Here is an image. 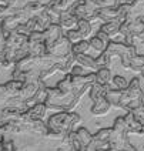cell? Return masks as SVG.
I'll use <instances>...</instances> for the list:
<instances>
[{"label":"cell","mask_w":144,"mask_h":151,"mask_svg":"<svg viewBox=\"0 0 144 151\" xmlns=\"http://www.w3.org/2000/svg\"><path fill=\"white\" fill-rule=\"evenodd\" d=\"M106 99L110 101L111 107L121 109L126 111H133L134 109L144 104V91L141 88L140 80L134 77L126 90H119L110 87L106 93Z\"/></svg>","instance_id":"cell-1"},{"label":"cell","mask_w":144,"mask_h":151,"mask_svg":"<svg viewBox=\"0 0 144 151\" xmlns=\"http://www.w3.org/2000/svg\"><path fill=\"white\" fill-rule=\"evenodd\" d=\"M81 124V116L76 111H59L54 113L47 120L49 133L46 138L49 140H63L66 135L76 131Z\"/></svg>","instance_id":"cell-2"},{"label":"cell","mask_w":144,"mask_h":151,"mask_svg":"<svg viewBox=\"0 0 144 151\" xmlns=\"http://www.w3.org/2000/svg\"><path fill=\"white\" fill-rule=\"evenodd\" d=\"M137 54V49L136 46H130V44H126L123 42H116V40H110L107 49L104 50L103 54H100L97 60L100 61V64L106 66V67H111L113 61L116 59L120 60L121 63V67L126 68V70H130V63L133 57Z\"/></svg>","instance_id":"cell-3"},{"label":"cell","mask_w":144,"mask_h":151,"mask_svg":"<svg viewBox=\"0 0 144 151\" xmlns=\"http://www.w3.org/2000/svg\"><path fill=\"white\" fill-rule=\"evenodd\" d=\"M120 40L130 46H136V43L144 44V22L143 20H127L121 24Z\"/></svg>","instance_id":"cell-4"},{"label":"cell","mask_w":144,"mask_h":151,"mask_svg":"<svg viewBox=\"0 0 144 151\" xmlns=\"http://www.w3.org/2000/svg\"><path fill=\"white\" fill-rule=\"evenodd\" d=\"M113 135H111V147L116 151H124L130 145V135L127 133V127H126V120L123 117H117L114 120L113 124Z\"/></svg>","instance_id":"cell-5"},{"label":"cell","mask_w":144,"mask_h":151,"mask_svg":"<svg viewBox=\"0 0 144 151\" xmlns=\"http://www.w3.org/2000/svg\"><path fill=\"white\" fill-rule=\"evenodd\" d=\"M99 9L94 4L91 0H81V1H77L74 3V6L70 9L78 19H83L90 22L91 24L96 22H100L99 20Z\"/></svg>","instance_id":"cell-6"},{"label":"cell","mask_w":144,"mask_h":151,"mask_svg":"<svg viewBox=\"0 0 144 151\" xmlns=\"http://www.w3.org/2000/svg\"><path fill=\"white\" fill-rule=\"evenodd\" d=\"M43 33H44V43H46V46H47V50H50L54 44H57V43L66 36L64 29H63L59 23H53V24H51L49 29H46Z\"/></svg>","instance_id":"cell-7"},{"label":"cell","mask_w":144,"mask_h":151,"mask_svg":"<svg viewBox=\"0 0 144 151\" xmlns=\"http://www.w3.org/2000/svg\"><path fill=\"white\" fill-rule=\"evenodd\" d=\"M47 111L49 109L46 103H37L32 107H29L26 113H23V120H44Z\"/></svg>","instance_id":"cell-8"},{"label":"cell","mask_w":144,"mask_h":151,"mask_svg":"<svg viewBox=\"0 0 144 151\" xmlns=\"http://www.w3.org/2000/svg\"><path fill=\"white\" fill-rule=\"evenodd\" d=\"M124 120H126V127H127L128 135H143V124L140 123V120L131 111H127V114L124 116Z\"/></svg>","instance_id":"cell-9"},{"label":"cell","mask_w":144,"mask_h":151,"mask_svg":"<svg viewBox=\"0 0 144 151\" xmlns=\"http://www.w3.org/2000/svg\"><path fill=\"white\" fill-rule=\"evenodd\" d=\"M44 80H36V81H26L23 84V88H22V91L19 93V99H22V100L24 101H30L34 97V94L37 93L39 90V87H40V84L43 83Z\"/></svg>","instance_id":"cell-10"},{"label":"cell","mask_w":144,"mask_h":151,"mask_svg":"<svg viewBox=\"0 0 144 151\" xmlns=\"http://www.w3.org/2000/svg\"><path fill=\"white\" fill-rule=\"evenodd\" d=\"M110 111H111V104L106 97L94 101L93 104H91V107H90V113L93 114L94 117H104V116H107Z\"/></svg>","instance_id":"cell-11"},{"label":"cell","mask_w":144,"mask_h":151,"mask_svg":"<svg viewBox=\"0 0 144 151\" xmlns=\"http://www.w3.org/2000/svg\"><path fill=\"white\" fill-rule=\"evenodd\" d=\"M74 59H76L77 64L83 66L84 68H89L91 71H97L99 68L102 67V64L97 60V57H93L90 54H74Z\"/></svg>","instance_id":"cell-12"},{"label":"cell","mask_w":144,"mask_h":151,"mask_svg":"<svg viewBox=\"0 0 144 151\" xmlns=\"http://www.w3.org/2000/svg\"><path fill=\"white\" fill-rule=\"evenodd\" d=\"M71 47H73V44H71L70 40L64 36L57 44H54V46L51 47L50 50H49V53L53 54V56H57V57H64V56H67V54L71 53Z\"/></svg>","instance_id":"cell-13"},{"label":"cell","mask_w":144,"mask_h":151,"mask_svg":"<svg viewBox=\"0 0 144 151\" xmlns=\"http://www.w3.org/2000/svg\"><path fill=\"white\" fill-rule=\"evenodd\" d=\"M127 20H143L144 22V0H134L130 4Z\"/></svg>","instance_id":"cell-14"},{"label":"cell","mask_w":144,"mask_h":151,"mask_svg":"<svg viewBox=\"0 0 144 151\" xmlns=\"http://www.w3.org/2000/svg\"><path fill=\"white\" fill-rule=\"evenodd\" d=\"M77 23H78V17L71 12H64L61 13V16L59 19V24L64 29V30H71V29H77Z\"/></svg>","instance_id":"cell-15"},{"label":"cell","mask_w":144,"mask_h":151,"mask_svg":"<svg viewBox=\"0 0 144 151\" xmlns=\"http://www.w3.org/2000/svg\"><path fill=\"white\" fill-rule=\"evenodd\" d=\"M74 3H76L74 0H50L46 6L50 7L51 10H54L56 13L61 14L64 12H68L70 9L74 6Z\"/></svg>","instance_id":"cell-16"},{"label":"cell","mask_w":144,"mask_h":151,"mask_svg":"<svg viewBox=\"0 0 144 151\" xmlns=\"http://www.w3.org/2000/svg\"><path fill=\"white\" fill-rule=\"evenodd\" d=\"M111 87V84H100V83H96L90 87V91H89V97H90V100L93 101H97L99 99H103V97H106V93L107 90Z\"/></svg>","instance_id":"cell-17"},{"label":"cell","mask_w":144,"mask_h":151,"mask_svg":"<svg viewBox=\"0 0 144 151\" xmlns=\"http://www.w3.org/2000/svg\"><path fill=\"white\" fill-rule=\"evenodd\" d=\"M120 29H121V23L116 22V20L107 22V23H102V26H100V30L104 32V33L110 37L111 40H114L116 37H119Z\"/></svg>","instance_id":"cell-18"},{"label":"cell","mask_w":144,"mask_h":151,"mask_svg":"<svg viewBox=\"0 0 144 151\" xmlns=\"http://www.w3.org/2000/svg\"><path fill=\"white\" fill-rule=\"evenodd\" d=\"M53 24V20L51 17L49 16V13L44 10L43 13H40L39 16H36V30L37 32H44L46 29H49L50 26ZM34 30V32H36Z\"/></svg>","instance_id":"cell-19"},{"label":"cell","mask_w":144,"mask_h":151,"mask_svg":"<svg viewBox=\"0 0 144 151\" xmlns=\"http://www.w3.org/2000/svg\"><path fill=\"white\" fill-rule=\"evenodd\" d=\"M89 43H90V47H91V50H94L99 56L104 53V50L107 49V46H109V43L110 42H106V40H103L100 39L99 36H91L90 39H89Z\"/></svg>","instance_id":"cell-20"},{"label":"cell","mask_w":144,"mask_h":151,"mask_svg":"<svg viewBox=\"0 0 144 151\" xmlns=\"http://www.w3.org/2000/svg\"><path fill=\"white\" fill-rule=\"evenodd\" d=\"M23 10L27 13L29 17H36L46 10V4L42 3V1H30Z\"/></svg>","instance_id":"cell-21"},{"label":"cell","mask_w":144,"mask_h":151,"mask_svg":"<svg viewBox=\"0 0 144 151\" xmlns=\"http://www.w3.org/2000/svg\"><path fill=\"white\" fill-rule=\"evenodd\" d=\"M6 107H10V109L16 110L19 113H26L27 110H29V104H27V101L22 100V99H19V97H10L6 103Z\"/></svg>","instance_id":"cell-22"},{"label":"cell","mask_w":144,"mask_h":151,"mask_svg":"<svg viewBox=\"0 0 144 151\" xmlns=\"http://www.w3.org/2000/svg\"><path fill=\"white\" fill-rule=\"evenodd\" d=\"M77 30L80 32L83 40H89L93 34V24L87 20H83V19H78V23H77Z\"/></svg>","instance_id":"cell-23"},{"label":"cell","mask_w":144,"mask_h":151,"mask_svg":"<svg viewBox=\"0 0 144 151\" xmlns=\"http://www.w3.org/2000/svg\"><path fill=\"white\" fill-rule=\"evenodd\" d=\"M76 134H77V137H78V140H80V143L83 144V147H84V148H89L91 141H93V134H91L87 128H84V127H78L76 130Z\"/></svg>","instance_id":"cell-24"},{"label":"cell","mask_w":144,"mask_h":151,"mask_svg":"<svg viewBox=\"0 0 144 151\" xmlns=\"http://www.w3.org/2000/svg\"><path fill=\"white\" fill-rule=\"evenodd\" d=\"M96 76H97V83L100 84H111V80H113V74H111V70L106 66L100 67L97 71H96Z\"/></svg>","instance_id":"cell-25"},{"label":"cell","mask_w":144,"mask_h":151,"mask_svg":"<svg viewBox=\"0 0 144 151\" xmlns=\"http://www.w3.org/2000/svg\"><path fill=\"white\" fill-rule=\"evenodd\" d=\"M23 84L24 83H23V81H20V80H14V78H12V80H9L4 86H6V90H7L9 96H10V97H16V96H19V93L22 91Z\"/></svg>","instance_id":"cell-26"},{"label":"cell","mask_w":144,"mask_h":151,"mask_svg":"<svg viewBox=\"0 0 144 151\" xmlns=\"http://www.w3.org/2000/svg\"><path fill=\"white\" fill-rule=\"evenodd\" d=\"M144 67V56L143 54H138L137 53L136 56L133 57L131 60V63H130V71H133V73H141V70Z\"/></svg>","instance_id":"cell-27"},{"label":"cell","mask_w":144,"mask_h":151,"mask_svg":"<svg viewBox=\"0 0 144 151\" xmlns=\"http://www.w3.org/2000/svg\"><path fill=\"white\" fill-rule=\"evenodd\" d=\"M90 50H91V47H90L89 40H80L78 43L73 44V47H71V51L74 54H89Z\"/></svg>","instance_id":"cell-28"},{"label":"cell","mask_w":144,"mask_h":151,"mask_svg":"<svg viewBox=\"0 0 144 151\" xmlns=\"http://www.w3.org/2000/svg\"><path fill=\"white\" fill-rule=\"evenodd\" d=\"M128 83L127 78L126 77H123V76H113V80H111V86L114 87V88H119V90H126L128 87Z\"/></svg>","instance_id":"cell-29"},{"label":"cell","mask_w":144,"mask_h":151,"mask_svg":"<svg viewBox=\"0 0 144 151\" xmlns=\"http://www.w3.org/2000/svg\"><path fill=\"white\" fill-rule=\"evenodd\" d=\"M111 135H113V128H100L93 137L99 141H110Z\"/></svg>","instance_id":"cell-30"},{"label":"cell","mask_w":144,"mask_h":151,"mask_svg":"<svg viewBox=\"0 0 144 151\" xmlns=\"http://www.w3.org/2000/svg\"><path fill=\"white\" fill-rule=\"evenodd\" d=\"M66 37H67L68 40H70V43H71V44H76V43H78L80 40H83L81 34H80V32H78L77 29L66 30Z\"/></svg>","instance_id":"cell-31"},{"label":"cell","mask_w":144,"mask_h":151,"mask_svg":"<svg viewBox=\"0 0 144 151\" xmlns=\"http://www.w3.org/2000/svg\"><path fill=\"white\" fill-rule=\"evenodd\" d=\"M97 7H117L120 6L117 0H91Z\"/></svg>","instance_id":"cell-32"},{"label":"cell","mask_w":144,"mask_h":151,"mask_svg":"<svg viewBox=\"0 0 144 151\" xmlns=\"http://www.w3.org/2000/svg\"><path fill=\"white\" fill-rule=\"evenodd\" d=\"M10 99L7 90H6V86L4 84H0V107H4L7 100Z\"/></svg>","instance_id":"cell-33"},{"label":"cell","mask_w":144,"mask_h":151,"mask_svg":"<svg viewBox=\"0 0 144 151\" xmlns=\"http://www.w3.org/2000/svg\"><path fill=\"white\" fill-rule=\"evenodd\" d=\"M16 150H17V145L12 138H6L1 143V151H16Z\"/></svg>","instance_id":"cell-34"},{"label":"cell","mask_w":144,"mask_h":151,"mask_svg":"<svg viewBox=\"0 0 144 151\" xmlns=\"http://www.w3.org/2000/svg\"><path fill=\"white\" fill-rule=\"evenodd\" d=\"M73 76H84V74H87L86 73V68L83 67V66H80V64H74L73 67H71V71H70Z\"/></svg>","instance_id":"cell-35"},{"label":"cell","mask_w":144,"mask_h":151,"mask_svg":"<svg viewBox=\"0 0 144 151\" xmlns=\"http://www.w3.org/2000/svg\"><path fill=\"white\" fill-rule=\"evenodd\" d=\"M10 13H12V10L9 9L7 4H0V19H4Z\"/></svg>","instance_id":"cell-36"},{"label":"cell","mask_w":144,"mask_h":151,"mask_svg":"<svg viewBox=\"0 0 144 151\" xmlns=\"http://www.w3.org/2000/svg\"><path fill=\"white\" fill-rule=\"evenodd\" d=\"M140 74H141V76L144 77V67H143V70H141V73H140Z\"/></svg>","instance_id":"cell-37"},{"label":"cell","mask_w":144,"mask_h":151,"mask_svg":"<svg viewBox=\"0 0 144 151\" xmlns=\"http://www.w3.org/2000/svg\"><path fill=\"white\" fill-rule=\"evenodd\" d=\"M0 4H4V1H3V0H0Z\"/></svg>","instance_id":"cell-38"},{"label":"cell","mask_w":144,"mask_h":151,"mask_svg":"<svg viewBox=\"0 0 144 151\" xmlns=\"http://www.w3.org/2000/svg\"><path fill=\"white\" fill-rule=\"evenodd\" d=\"M143 134H144V123H143Z\"/></svg>","instance_id":"cell-39"},{"label":"cell","mask_w":144,"mask_h":151,"mask_svg":"<svg viewBox=\"0 0 144 151\" xmlns=\"http://www.w3.org/2000/svg\"><path fill=\"white\" fill-rule=\"evenodd\" d=\"M53 151H59V150H53Z\"/></svg>","instance_id":"cell-40"},{"label":"cell","mask_w":144,"mask_h":151,"mask_svg":"<svg viewBox=\"0 0 144 151\" xmlns=\"http://www.w3.org/2000/svg\"><path fill=\"white\" fill-rule=\"evenodd\" d=\"M49 1H50V0H47V3H49Z\"/></svg>","instance_id":"cell-41"}]
</instances>
